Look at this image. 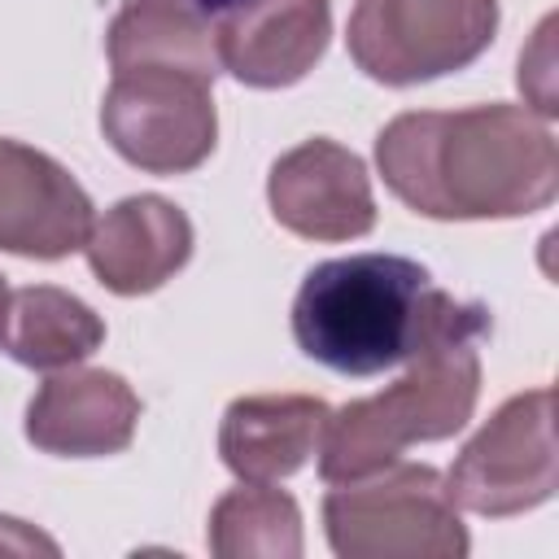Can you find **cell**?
I'll return each mask as SVG.
<instances>
[{"label":"cell","instance_id":"5bb4252c","mask_svg":"<svg viewBox=\"0 0 559 559\" xmlns=\"http://www.w3.org/2000/svg\"><path fill=\"white\" fill-rule=\"evenodd\" d=\"M105 345V319L66 288L31 284L9 293L4 354L31 371H61Z\"/></svg>","mask_w":559,"mask_h":559},{"label":"cell","instance_id":"e0dca14e","mask_svg":"<svg viewBox=\"0 0 559 559\" xmlns=\"http://www.w3.org/2000/svg\"><path fill=\"white\" fill-rule=\"evenodd\" d=\"M550 31H555V22L546 17L542 26H537V57L542 61H533L528 52L520 57V87H524V96H528V105H533V114H542V118H555V87H550Z\"/></svg>","mask_w":559,"mask_h":559},{"label":"cell","instance_id":"8992f818","mask_svg":"<svg viewBox=\"0 0 559 559\" xmlns=\"http://www.w3.org/2000/svg\"><path fill=\"white\" fill-rule=\"evenodd\" d=\"M498 31V0H358L345 26L354 66L389 87L472 66Z\"/></svg>","mask_w":559,"mask_h":559},{"label":"cell","instance_id":"3957f363","mask_svg":"<svg viewBox=\"0 0 559 559\" xmlns=\"http://www.w3.org/2000/svg\"><path fill=\"white\" fill-rule=\"evenodd\" d=\"M445 288L402 253L319 262L293 297V336L306 358L341 376L402 367L428 336Z\"/></svg>","mask_w":559,"mask_h":559},{"label":"cell","instance_id":"4fadbf2b","mask_svg":"<svg viewBox=\"0 0 559 559\" xmlns=\"http://www.w3.org/2000/svg\"><path fill=\"white\" fill-rule=\"evenodd\" d=\"M332 406L306 393H253L223 411L218 454L231 476L275 485L319 454Z\"/></svg>","mask_w":559,"mask_h":559},{"label":"cell","instance_id":"9c48e42d","mask_svg":"<svg viewBox=\"0 0 559 559\" xmlns=\"http://www.w3.org/2000/svg\"><path fill=\"white\" fill-rule=\"evenodd\" d=\"M92 223V197L57 157L0 140V249L57 262L83 249Z\"/></svg>","mask_w":559,"mask_h":559},{"label":"cell","instance_id":"9a60e30c","mask_svg":"<svg viewBox=\"0 0 559 559\" xmlns=\"http://www.w3.org/2000/svg\"><path fill=\"white\" fill-rule=\"evenodd\" d=\"M109 66H188L218 74L214 26L192 0H127L109 22Z\"/></svg>","mask_w":559,"mask_h":559},{"label":"cell","instance_id":"7a4b0ae2","mask_svg":"<svg viewBox=\"0 0 559 559\" xmlns=\"http://www.w3.org/2000/svg\"><path fill=\"white\" fill-rule=\"evenodd\" d=\"M485 336L489 310L480 301H454L445 293L428 336L406 358V376L384 393L332 411L319 445V476L328 485L358 480L397 463L415 441L454 437L476 411Z\"/></svg>","mask_w":559,"mask_h":559},{"label":"cell","instance_id":"2e32d148","mask_svg":"<svg viewBox=\"0 0 559 559\" xmlns=\"http://www.w3.org/2000/svg\"><path fill=\"white\" fill-rule=\"evenodd\" d=\"M210 550L218 559H297L301 511L284 489L240 480L210 511Z\"/></svg>","mask_w":559,"mask_h":559},{"label":"cell","instance_id":"52a82bcc","mask_svg":"<svg viewBox=\"0 0 559 559\" xmlns=\"http://www.w3.org/2000/svg\"><path fill=\"white\" fill-rule=\"evenodd\" d=\"M559 445H555V389H528L507 397L489 424L454 459L445 489L454 507L476 515H520L555 498Z\"/></svg>","mask_w":559,"mask_h":559},{"label":"cell","instance_id":"277c9868","mask_svg":"<svg viewBox=\"0 0 559 559\" xmlns=\"http://www.w3.org/2000/svg\"><path fill=\"white\" fill-rule=\"evenodd\" d=\"M323 528L341 559H463L467 528L428 463H389L341 480L323 498Z\"/></svg>","mask_w":559,"mask_h":559},{"label":"cell","instance_id":"ba28073f","mask_svg":"<svg viewBox=\"0 0 559 559\" xmlns=\"http://www.w3.org/2000/svg\"><path fill=\"white\" fill-rule=\"evenodd\" d=\"M266 201L275 223L306 240H358L376 227L362 157L328 135L301 140L271 166Z\"/></svg>","mask_w":559,"mask_h":559},{"label":"cell","instance_id":"7c38bea8","mask_svg":"<svg viewBox=\"0 0 559 559\" xmlns=\"http://www.w3.org/2000/svg\"><path fill=\"white\" fill-rule=\"evenodd\" d=\"M83 249L92 275L109 293L140 297L183 271V262L192 258V223L166 197L140 192L105 210V218L92 223Z\"/></svg>","mask_w":559,"mask_h":559},{"label":"cell","instance_id":"6da1fadb","mask_svg":"<svg viewBox=\"0 0 559 559\" xmlns=\"http://www.w3.org/2000/svg\"><path fill=\"white\" fill-rule=\"evenodd\" d=\"M389 192L424 218H520L559 192V144L528 105L411 109L376 140Z\"/></svg>","mask_w":559,"mask_h":559},{"label":"cell","instance_id":"8fae6325","mask_svg":"<svg viewBox=\"0 0 559 559\" xmlns=\"http://www.w3.org/2000/svg\"><path fill=\"white\" fill-rule=\"evenodd\" d=\"M332 0H240L214 26L218 66L245 87H293L323 57Z\"/></svg>","mask_w":559,"mask_h":559},{"label":"cell","instance_id":"ffe728a7","mask_svg":"<svg viewBox=\"0 0 559 559\" xmlns=\"http://www.w3.org/2000/svg\"><path fill=\"white\" fill-rule=\"evenodd\" d=\"M4 323H9V284L0 275V345H4Z\"/></svg>","mask_w":559,"mask_h":559},{"label":"cell","instance_id":"5b68a950","mask_svg":"<svg viewBox=\"0 0 559 559\" xmlns=\"http://www.w3.org/2000/svg\"><path fill=\"white\" fill-rule=\"evenodd\" d=\"M100 131L114 153L148 175L197 170L218 140L214 74L188 66H127L100 100Z\"/></svg>","mask_w":559,"mask_h":559},{"label":"cell","instance_id":"ac0fdd59","mask_svg":"<svg viewBox=\"0 0 559 559\" xmlns=\"http://www.w3.org/2000/svg\"><path fill=\"white\" fill-rule=\"evenodd\" d=\"M0 550H17V555L44 550V555H57V542L44 537V533H35L31 524H22V520H13V515H0Z\"/></svg>","mask_w":559,"mask_h":559},{"label":"cell","instance_id":"30bf717a","mask_svg":"<svg viewBox=\"0 0 559 559\" xmlns=\"http://www.w3.org/2000/svg\"><path fill=\"white\" fill-rule=\"evenodd\" d=\"M140 397L118 371L61 367L26 406V441L57 459H105L131 445Z\"/></svg>","mask_w":559,"mask_h":559},{"label":"cell","instance_id":"d6986e66","mask_svg":"<svg viewBox=\"0 0 559 559\" xmlns=\"http://www.w3.org/2000/svg\"><path fill=\"white\" fill-rule=\"evenodd\" d=\"M240 0H192V9H201L205 17H214V13H231Z\"/></svg>","mask_w":559,"mask_h":559}]
</instances>
